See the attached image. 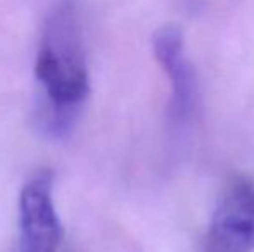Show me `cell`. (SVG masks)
Returning a JSON list of instances; mask_svg holds the SVG:
<instances>
[{"instance_id":"obj_4","label":"cell","mask_w":254,"mask_h":252,"mask_svg":"<svg viewBox=\"0 0 254 252\" xmlns=\"http://www.w3.org/2000/svg\"><path fill=\"white\" fill-rule=\"evenodd\" d=\"M152 52L171 87L170 114L177 125H185L197 105V78L185 54L184 33L175 24L163 26L152 37Z\"/></svg>"},{"instance_id":"obj_2","label":"cell","mask_w":254,"mask_h":252,"mask_svg":"<svg viewBox=\"0 0 254 252\" xmlns=\"http://www.w3.org/2000/svg\"><path fill=\"white\" fill-rule=\"evenodd\" d=\"M209 252L254 251V183L234 178L216 202L207 235Z\"/></svg>"},{"instance_id":"obj_1","label":"cell","mask_w":254,"mask_h":252,"mask_svg":"<svg viewBox=\"0 0 254 252\" xmlns=\"http://www.w3.org/2000/svg\"><path fill=\"white\" fill-rule=\"evenodd\" d=\"M35 76L47 104L42 114L45 131L61 137L73 126L90 92L80 26L69 2L57 3L45 21Z\"/></svg>"},{"instance_id":"obj_3","label":"cell","mask_w":254,"mask_h":252,"mask_svg":"<svg viewBox=\"0 0 254 252\" xmlns=\"http://www.w3.org/2000/svg\"><path fill=\"white\" fill-rule=\"evenodd\" d=\"M51 171L35 175L19 194V252H56L63 225L52 199Z\"/></svg>"}]
</instances>
